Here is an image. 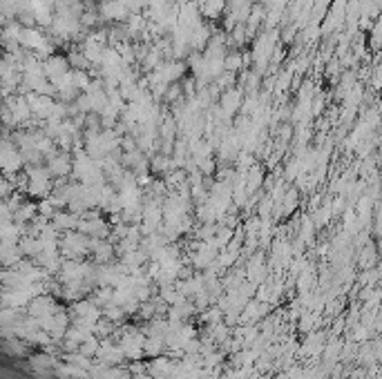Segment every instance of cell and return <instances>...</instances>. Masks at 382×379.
<instances>
[{"instance_id": "6da1fadb", "label": "cell", "mask_w": 382, "mask_h": 379, "mask_svg": "<svg viewBox=\"0 0 382 379\" xmlns=\"http://www.w3.org/2000/svg\"><path fill=\"white\" fill-rule=\"evenodd\" d=\"M126 11L127 9L123 7L119 0H110V2L103 4V16L110 18V20H121V18H126Z\"/></svg>"}, {"instance_id": "7a4b0ae2", "label": "cell", "mask_w": 382, "mask_h": 379, "mask_svg": "<svg viewBox=\"0 0 382 379\" xmlns=\"http://www.w3.org/2000/svg\"><path fill=\"white\" fill-rule=\"evenodd\" d=\"M239 98H242V94H239L237 89H230V92L224 96V101H221V107H224V111H228V114H230V111H233L235 107L239 105Z\"/></svg>"}, {"instance_id": "3957f363", "label": "cell", "mask_w": 382, "mask_h": 379, "mask_svg": "<svg viewBox=\"0 0 382 379\" xmlns=\"http://www.w3.org/2000/svg\"><path fill=\"white\" fill-rule=\"evenodd\" d=\"M50 172H54V174H67V172H69V161L65 159V156H56V159H52Z\"/></svg>"}]
</instances>
